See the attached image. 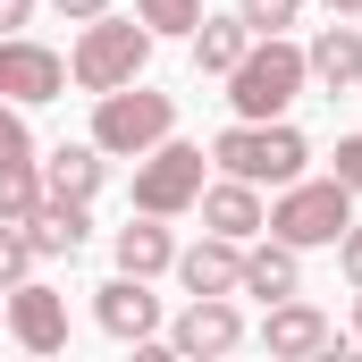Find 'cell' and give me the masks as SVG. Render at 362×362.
Here are the masks:
<instances>
[{
    "label": "cell",
    "instance_id": "obj_1",
    "mask_svg": "<svg viewBox=\"0 0 362 362\" xmlns=\"http://www.w3.org/2000/svg\"><path fill=\"white\" fill-rule=\"evenodd\" d=\"M211 169L219 177H245V185H295L312 169V144L286 118H236V127L211 135Z\"/></svg>",
    "mask_w": 362,
    "mask_h": 362
},
{
    "label": "cell",
    "instance_id": "obj_2",
    "mask_svg": "<svg viewBox=\"0 0 362 362\" xmlns=\"http://www.w3.org/2000/svg\"><path fill=\"white\" fill-rule=\"evenodd\" d=\"M152 42H160V34H152L144 17H110V8H101V17H85V34H76V51H68V76L85 93H118V85H135V76L152 68Z\"/></svg>",
    "mask_w": 362,
    "mask_h": 362
},
{
    "label": "cell",
    "instance_id": "obj_3",
    "mask_svg": "<svg viewBox=\"0 0 362 362\" xmlns=\"http://www.w3.org/2000/svg\"><path fill=\"white\" fill-rule=\"evenodd\" d=\"M177 135V101L169 93H152L144 76L118 93H93V144L110 152V160H144L152 144H169Z\"/></svg>",
    "mask_w": 362,
    "mask_h": 362
},
{
    "label": "cell",
    "instance_id": "obj_4",
    "mask_svg": "<svg viewBox=\"0 0 362 362\" xmlns=\"http://www.w3.org/2000/svg\"><path fill=\"white\" fill-rule=\"evenodd\" d=\"M303 85H312V68H303V42H286V34H253V51L228 68L236 118H286V101Z\"/></svg>",
    "mask_w": 362,
    "mask_h": 362
},
{
    "label": "cell",
    "instance_id": "obj_5",
    "mask_svg": "<svg viewBox=\"0 0 362 362\" xmlns=\"http://www.w3.org/2000/svg\"><path fill=\"white\" fill-rule=\"evenodd\" d=\"M346 219H354V185L346 177H295V185H278V202H270L262 228H270L278 245L312 253V245H337Z\"/></svg>",
    "mask_w": 362,
    "mask_h": 362
},
{
    "label": "cell",
    "instance_id": "obj_6",
    "mask_svg": "<svg viewBox=\"0 0 362 362\" xmlns=\"http://www.w3.org/2000/svg\"><path fill=\"white\" fill-rule=\"evenodd\" d=\"M202 185H211V152L202 144H152L144 152V169H135V211H160V219H177L202 202Z\"/></svg>",
    "mask_w": 362,
    "mask_h": 362
},
{
    "label": "cell",
    "instance_id": "obj_7",
    "mask_svg": "<svg viewBox=\"0 0 362 362\" xmlns=\"http://www.w3.org/2000/svg\"><path fill=\"white\" fill-rule=\"evenodd\" d=\"M68 93V59L34 34H0V101L34 110V101H59Z\"/></svg>",
    "mask_w": 362,
    "mask_h": 362
},
{
    "label": "cell",
    "instance_id": "obj_8",
    "mask_svg": "<svg viewBox=\"0 0 362 362\" xmlns=\"http://www.w3.org/2000/svg\"><path fill=\"white\" fill-rule=\"evenodd\" d=\"M236 346H245V312H236V295H194L177 320H169V354L211 362V354H236Z\"/></svg>",
    "mask_w": 362,
    "mask_h": 362
},
{
    "label": "cell",
    "instance_id": "obj_9",
    "mask_svg": "<svg viewBox=\"0 0 362 362\" xmlns=\"http://www.w3.org/2000/svg\"><path fill=\"white\" fill-rule=\"evenodd\" d=\"M0 303H8V337H17L25 354H59V346H68V295H59V286L17 278Z\"/></svg>",
    "mask_w": 362,
    "mask_h": 362
},
{
    "label": "cell",
    "instance_id": "obj_10",
    "mask_svg": "<svg viewBox=\"0 0 362 362\" xmlns=\"http://www.w3.org/2000/svg\"><path fill=\"white\" fill-rule=\"evenodd\" d=\"M93 320H101V337H118V346H152L160 337V295H152V278H110V286H93Z\"/></svg>",
    "mask_w": 362,
    "mask_h": 362
},
{
    "label": "cell",
    "instance_id": "obj_11",
    "mask_svg": "<svg viewBox=\"0 0 362 362\" xmlns=\"http://www.w3.org/2000/svg\"><path fill=\"white\" fill-rule=\"evenodd\" d=\"M93 236V202H59V194H42L34 211H25V245H34V262H76Z\"/></svg>",
    "mask_w": 362,
    "mask_h": 362
},
{
    "label": "cell",
    "instance_id": "obj_12",
    "mask_svg": "<svg viewBox=\"0 0 362 362\" xmlns=\"http://www.w3.org/2000/svg\"><path fill=\"white\" fill-rule=\"evenodd\" d=\"M262 346H270L278 362H303V354H329V346H337V329H329V312H320V303L286 295V303H270V320H262Z\"/></svg>",
    "mask_w": 362,
    "mask_h": 362
},
{
    "label": "cell",
    "instance_id": "obj_13",
    "mask_svg": "<svg viewBox=\"0 0 362 362\" xmlns=\"http://www.w3.org/2000/svg\"><path fill=\"white\" fill-rule=\"evenodd\" d=\"M194 211H202V228H211V236H236V245H253V236H262V219H270L262 185H245V177H211Z\"/></svg>",
    "mask_w": 362,
    "mask_h": 362
},
{
    "label": "cell",
    "instance_id": "obj_14",
    "mask_svg": "<svg viewBox=\"0 0 362 362\" xmlns=\"http://www.w3.org/2000/svg\"><path fill=\"white\" fill-rule=\"evenodd\" d=\"M177 278H185V295H236V278H245V245L202 228V245H185V253H177Z\"/></svg>",
    "mask_w": 362,
    "mask_h": 362
},
{
    "label": "cell",
    "instance_id": "obj_15",
    "mask_svg": "<svg viewBox=\"0 0 362 362\" xmlns=\"http://www.w3.org/2000/svg\"><path fill=\"white\" fill-rule=\"evenodd\" d=\"M303 68H312L320 93H362V34L354 25H320L303 42Z\"/></svg>",
    "mask_w": 362,
    "mask_h": 362
},
{
    "label": "cell",
    "instance_id": "obj_16",
    "mask_svg": "<svg viewBox=\"0 0 362 362\" xmlns=\"http://www.w3.org/2000/svg\"><path fill=\"white\" fill-rule=\"evenodd\" d=\"M101 177H110V152L101 144H59V152H42V194H59V202H93L101 194Z\"/></svg>",
    "mask_w": 362,
    "mask_h": 362
},
{
    "label": "cell",
    "instance_id": "obj_17",
    "mask_svg": "<svg viewBox=\"0 0 362 362\" xmlns=\"http://www.w3.org/2000/svg\"><path fill=\"white\" fill-rule=\"evenodd\" d=\"M110 253H118V270H127V278H160V270H177V236L160 228V211H135V219L110 236Z\"/></svg>",
    "mask_w": 362,
    "mask_h": 362
},
{
    "label": "cell",
    "instance_id": "obj_18",
    "mask_svg": "<svg viewBox=\"0 0 362 362\" xmlns=\"http://www.w3.org/2000/svg\"><path fill=\"white\" fill-rule=\"evenodd\" d=\"M236 295H262V303H286V295H303V262H295V245H253L245 253V278H236Z\"/></svg>",
    "mask_w": 362,
    "mask_h": 362
},
{
    "label": "cell",
    "instance_id": "obj_19",
    "mask_svg": "<svg viewBox=\"0 0 362 362\" xmlns=\"http://www.w3.org/2000/svg\"><path fill=\"white\" fill-rule=\"evenodd\" d=\"M185 42H194V68H202V76H228V68L253 51V25H245L236 8H228V17H211V8H202V25H194Z\"/></svg>",
    "mask_w": 362,
    "mask_h": 362
},
{
    "label": "cell",
    "instance_id": "obj_20",
    "mask_svg": "<svg viewBox=\"0 0 362 362\" xmlns=\"http://www.w3.org/2000/svg\"><path fill=\"white\" fill-rule=\"evenodd\" d=\"M42 202V160H0V219H25Z\"/></svg>",
    "mask_w": 362,
    "mask_h": 362
},
{
    "label": "cell",
    "instance_id": "obj_21",
    "mask_svg": "<svg viewBox=\"0 0 362 362\" xmlns=\"http://www.w3.org/2000/svg\"><path fill=\"white\" fill-rule=\"evenodd\" d=\"M135 17H144L152 34H194V25H202V0H135Z\"/></svg>",
    "mask_w": 362,
    "mask_h": 362
},
{
    "label": "cell",
    "instance_id": "obj_22",
    "mask_svg": "<svg viewBox=\"0 0 362 362\" xmlns=\"http://www.w3.org/2000/svg\"><path fill=\"white\" fill-rule=\"evenodd\" d=\"M17 278H34V245H25V219H0V295Z\"/></svg>",
    "mask_w": 362,
    "mask_h": 362
},
{
    "label": "cell",
    "instance_id": "obj_23",
    "mask_svg": "<svg viewBox=\"0 0 362 362\" xmlns=\"http://www.w3.org/2000/svg\"><path fill=\"white\" fill-rule=\"evenodd\" d=\"M236 17H245L253 34H286V25L303 17V0H236Z\"/></svg>",
    "mask_w": 362,
    "mask_h": 362
},
{
    "label": "cell",
    "instance_id": "obj_24",
    "mask_svg": "<svg viewBox=\"0 0 362 362\" xmlns=\"http://www.w3.org/2000/svg\"><path fill=\"white\" fill-rule=\"evenodd\" d=\"M0 160H34V135H25L17 101H0Z\"/></svg>",
    "mask_w": 362,
    "mask_h": 362
},
{
    "label": "cell",
    "instance_id": "obj_25",
    "mask_svg": "<svg viewBox=\"0 0 362 362\" xmlns=\"http://www.w3.org/2000/svg\"><path fill=\"white\" fill-rule=\"evenodd\" d=\"M329 177H346L362 194V135H337V152H329Z\"/></svg>",
    "mask_w": 362,
    "mask_h": 362
},
{
    "label": "cell",
    "instance_id": "obj_26",
    "mask_svg": "<svg viewBox=\"0 0 362 362\" xmlns=\"http://www.w3.org/2000/svg\"><path fill=\"white\" fill-rule=\"evenodd\" d=\"M337 270L362 286V219H346V236H337Z\"/></svg>",
    "mask_w": 362,
    "mask_h": 362
},
{
    "label": "cell",
    "instance_id": "obj_27",
    "mask_svg": "<svg viewBox=\"0 0 362 362\" xmlns=\"http://www.w3.org/2000/svg\"><path fill=\"white\" fill-rule=\"evenodd\" d=\"M34 8H42V0H0V34H25V25H34Z\"/></svg>",
    "mask_w": 362,
    "mask_h": 362
},
{
    "label": "cell",
    "instance_id": "obj_28",
    "mask_svg": "<svg viewBox=\"0 0 362 362\" xmlns=\"http://www.w3.org/2000/svg\"><path fill=\"white\" fill-rule=\"evenodd\" d=\"M51 8H59V17H76V25H85V17H101V8H110V0H51Z\"/></svg>",
    "mask_w": 362,
    "mask_h": 362
},
{
    "label": "cell",
    "instance_id": "obj_29",
    "mask_svg": "<svg viewBox=\"0 0 362 362\" xmlns=\"http://www.w3.org/2000/svg\"><path fill=\"white\" fill-rule=\"evenodd\" d=\"M329 17H362V0H329Z\"/></svg>",
    "mask_w": 362,
    "mask_h": 362
},
{
    "label": "cell",
    "instance_id": "obj_30",
    "mask_svg": "<svg viewBox=\"0 0 362 362\" xmlns=\"http://www.w3.org/2000/svg\"><path fill=\"white\" fill-rule=\"evenodd\" d=\"M354 346H362V286H354Z\"/></svg>",
    "mask_w": 362,
    "mask_h": 362
},
{
    "label": "cell",
    "instance_id": "obj_31",
    "mask_svg": "<svg viewBox=\"0 0 362 362\" xmlns=\"http://www.w3.org/2000/svg\"><path fill=\"white\" fill-rule=\"evenodd\" d=\"M0 329H8V303H0Z\"/></svg>",
    "mask_w": 362,
    "mask_h": 362
}]
</instances>
